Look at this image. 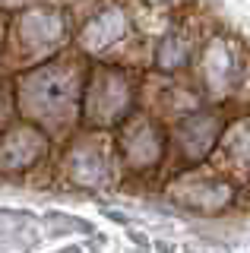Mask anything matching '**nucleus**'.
<instances>
[{
  "mask_svg": "<svg viewBox=\"0 0 250 253\" xmlns=\"http://www.w3.org/2000/svg\"><path fill=\"white\" fill-rule=\"evenodd\" d=\"M80 95H83V73L73 60H54L32 70L19 79L16 98L19 111L42 126H70L80 117Z\"/></svg>",
  "mask_w": 250,
  "mask_h": 253,
  "instance_id": "nucleus-1",
  "label": "nucleus"
},
{
  "mask_svg": "<svg viewBox=\"0 0 250 253\" xmlns=\"http://www.w3.org/2000/svg\"><path fill=\"white\" fill-rule=\"evenodd\" d=\"M133 108V79L124 70L95 67L83 83L80 114L89 126H111L121 124Z\"/></svg>",
  "mask_w": 250,
  "mask_h": 253,
  "instance_id": "nucleus-2",
  "label": "nucleus"
},
{
  "mask_svg": "<svg viewBox=\"0 0 250 253\" xmlns=\"http://www.w3.org/2000/svg\"><path fill=\"white\" fill-rule=\"evenodd\" d=\"M171 200L193 212H222L234 200V187H231V180L218 177V174L193 171L171 184Z\"/></svg>",
  "mask_w": 250,
  "mask_h": 253,
  "instance_id": "nucleus-3",
  "label": "nucleus"
},
{
  "mask_svg": "<svg viewBox=\"0 0 250 253\" xmlns=\"http://www.w3.org/2000/svg\"><path fill=\"white\" fill-rule=\"evenodd\" d=\"M121 149L130 171H152L165 155V130L149 117H133L121 130Z\"/></svg>",
  "mask_w": 250,
  "mask_h": 253,
  "instance_id": "nucleus-4",
  "label": "nucleus"
},
{
  "mask_svg": "<svg viewBox=\"0 0 250 253\" xmlns=\"http://www.w3.org/2000/svg\"><path fill=\"white\" fill-rule=\"evenodd\" d=\"M200 70H203V85L212 98H225L238 89V83L244 79V63H241L238 51L225 42V38H215L209 47H203V60H200Z\"/></svg>",
  "mask_w": 250,
  "mask_h": 253,
  "instance_id": "nucleus-5",
  "label": "nucleus"
},
{
  "mask_svg": "<svg viewBox=\"0 0 250 253\" xmlns=\"http://www.w3.org/2000/svg\"><path fill=\"white\" fill-rule=\"evenodd\" d=\"M67 35V19L54 6H32V10L19 13L16 19V38L19 47L29 54H44L57 47Z\"/></svg>",
  "mask_w": 250,
  "mask_h": 253,
  "instance_id": "nucleus-6",
  "label": "nucleus"
},
{
  "mask_svg": "<svg viewBox=\"0 0 250 253\" xmlns=\"http://www.w3.org/2000/svg\"><path fill=\"white\" fill-rule=\"evenodd\" d=\"M44 149H48V139H44V133L38 126L32 124L10 126L0 136V171L3 174L29 171L44 155Z\"/></svg>",
  "mask_w": 250,
  "mask_h": 253,
  "instance_id": "nucleus-7",
  "label": "nucleus"
},
{
  "mask_svg": "<svg viewBox=\"0 0 250 253\" xmlns=\"http://www.w3.org/2000/svg\"><path fill=\"white\" fill-rule=\"evenodd\" d=\"M64 171L70 174V180L80 187H98L108 180L111 174V158H108L105 142L95 136H85L76 139L70 146V152L64 158Z\"/></svg>",
  "mask_w": 250,
  "mask_h": 253,
  "instance_id": "nucleus-8",
  "label": "nucleus"
},
{
  "mask_svg": "<svg viewBox=\"0 0 250 253\" xmlns=\"http://www.w3.org/2000/svg\"><path fill=\"white\" fill-rule=\"evenodd\" d=\"M222 136V117L215 111H197L177 124V152L187 165L203 162Z\"/></svg>",
  "mask_w": 250,
  "mask_h": 253,
  "instance_id": "nucleus-9",
  "label": "nucleus"
},
{
  "mask_svg": "<svg viewBox=\"0 0 250 253\" xmlns=\"http://www.w3.org/2000/svg\"><path fill=\"white\" fill-rule=\"evenodd\" d=\"M127 32H130L127 13H124L121 6H108V10L92 16L80 29V47L85 54H105V51H111L114 44H121L124 38H127Z\"/></svg>",
  "mask_w": 250,
  "mask_h": 253,
  "instance_id": "nucleus-10",
  "label": "nucleus"
},
{
  "mask_svg": "<svg viewBox=\"0 0 250 253\" xmlns=\"http://www.w3.org/2000/svg\"><path fill=\"white\" fill-rule=\"evenodd\" d=\"M218 139H222L225 162H228L231 168H238V171H250V117L231 124Z\"/></svg>",
  "mask_w": 250,
  "mask_h": 253,
  "instance_id": "nucleus-11",
  "label": "nucleus"
},
{
  "mask_svg": "<svg viewBox=\"0 0 250 253\" xmlns=\"http://www.w3.org/2000/svg\"><path fill=\"white\" fill-rule=\"evenodd\" d=\"M187 60H190V38L184 32H168L159 42V47H155V67L162 73H174Z\"/></svg>",
  "mask_w": 250,
  "mask_h": 253,
  "instance_id": "nucleus-12",
  "label": "nucleus"
},
{
  "mask_svg": "<svg viewBox=\"0 0 250 253\" xmlns=\"http://www.w3.org/2000/svg\"><path fill=\"white\" fill-rule=\"evenodd\" d=\"M6 124V95L0 92V126Z\"/></svg>",
  "mask_w": 250,
  "mask_h": 253,
  "instance_id": "nucleus-13",
  "label": "nucleus"
}]
</instances>
